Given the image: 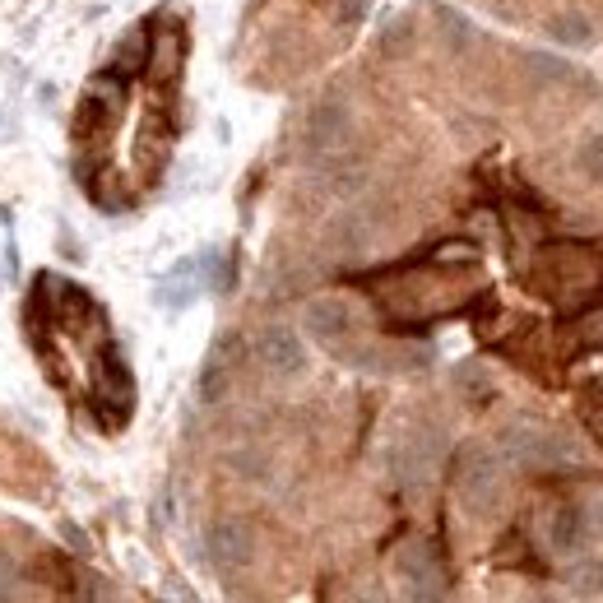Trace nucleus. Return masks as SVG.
Instances as JSON below:
<instances>
[{"label": "nucleus", "mask_w": 603, "mask_h": 603, "mask_svg": "<svg viewBox=\"0 0 603 603\" xmlns=\"http://www.w3.org/2000/svg\"><path fill=\"white\" fill-rule=\"evenodd\" d=\"M436 265H479V247L474 242H445V247H436Z\"/></svg>", "instance_id": "18"}, {"label": "nucleus", "mask_w": 603, "mask_h": 603, "mask_svg": "<svg viewBox=\"0 0 603 603\" xmlns=\"http://www.w3.org/2000/svg\"><path fill=\"white\" fill-rule=\"evenodd\" d=\"M547 33H553V42H562V47H585V42H594V23L581 10H562V14L547 19Z\"/></svg>", "instance_id": "14"}, {"label": "nucleus", "mask_w": 603, "mask_h": 603, "mask_svg": "<svg viewBox=\"0 0 603 603\" xmlns=\"http://www.w3.org/2000/svg\"><path fill=\"white\" fill-rule=\"evenodd\" d=\"M349 135H353V117H349L344 102H334V98L316 102V112L306 117V140H311V149H316V153H334V149L349 144Z\"/></svg>", "instance_id": "7"}, {"label": "nucleus", "mask_w": 603, "mask_h": 603, "mask_svg": "<svg viewBox=\"0 0 603 603\" xmlns=\"http://www.w3.org/2000/svg\"><path fill=\"white\" fill-rule=\"evenodd\" d=\"M436 19L445 23V38H451V47H464L469 38H474V33H469V19H460V14H451V10H441Z\"/></svg>", "instance_id": "23"}, {"label": "nucleus", "mask_w": 603, "mask_h": 603, "mask_svg": "<svg viewBox=\"0 0 603 603\" xmlns=\"http://www.w3.org/2000/svg\"><path fill=\"white\" fill-rule=\"evenodd\" d=\"M502 451H506L511 464L539 469V474H547V469L557 474V469H566V464L581 460V451L571 445V436L547 432V428H511V432L502 436Z\"/></svg>", "instance_id": "2"}, {"label": "nucleus", "mask_w": 603, "mask_h": 603, "mask_svg": "<svg viewBox=\"0 0 603 603\" xmlns=\"http://www.w3.org/2000/svg\"><path fill=\"white\" fill-rule=\"evenodd\" d=\"M455 381H460V390H469V395H474V404H488V400H492V381H488V372H479V366H460Z\"/></svg>", "instance_id": "19"}, {"label": "nucleus", "mask_w": 603, "mask_h": 603, "mask_svg": "<svg viewBox=\"0 0 603 603\" xmlns=\"http://www.w3.org/2000/svg\"><path fill=\"white\" fill-rule=\"evenodd\" d=\"M14 590H19V571L6 553H0V599H14Z\"/></svg>", "instance_id": "24"}, {"label": "nucleus", "mask_w": 603, "mask_h": 603, "mask_svg": "<svg viewBox=\"0 0 603 603\" xmlns=\"http://www.w3.org/2000/svg\"><path fill=\"white\" fill-rule=\"evenodd\" d=\"M581 418H585V428H590V436L603 445V400H594V404H585L581 409Z\"/></svg>", "instance_id": "25"}, {"label": "nucleus", "mask_w": 603, "mask_h": 603, "mask_svg": "<svg viewBox=\"0 0 603 603\" xmlns=\"http://www.w3.org/2000/svg\"><path fill=\"white\" fill-rule=\"evenodd\" d=\"M255 358L265 372L274 376H302V366H306V349H302V339L288 330V325H270L265 334L255 339Z\"/></svg>", "instance_id": "6"}, {"label": "nucleus", "mask_w": 603, "mask_h": 603, "mask_svg": "<svg viewBox=\"0 0 603 603\" xmlns=\"http://www.w3.org/2000/svg\"><path fill=\"white\" fill-rule=\"evenodd\" d=\"M238 339H219V344H214V353H209V362H204V376H200V395L209 400V404H214L219 395H223V390H228V376H232V358H238Z\"/></svg>", "instance_id": "11"}, {"label": "nucleus", "mask_w": 603, "mask_h": 603, "mask_svg": "<svg viewBox=\"0 0 603 603\" xmlns=\"http://www.w3.org/2000/svg\"><path fill=\"white\" fill-rule=\"evenodd\" d=\"M571 585H575V594H599L603 590V562H581L571 571Z\"/></svg>", "instance_id": "21"}, {"label": "nucleus", "mask_w": 603, "mask_h": 603, "mask_svg": "<svg viewBox=\"0 0 603 603\" xmlns=\"http://www.w3.org/2000/svg\"><path fill=\"white\" fill-rule=\"evenodd\" d=\"M395 575H400L409 599H445V590H451V575H445L436 547L423 543V539L404 543L395 553Z\"/></svg>", "instance_id": "3"}, {"label": "nucleus", "mask_w": 603, "mask_h": 603, "mask_svg": "<svg viewBox=\"0 0 603 603\" xmlns=\"http://www.w3.org/2000/svg\"><path fill=\"white\" fill-rule=\"evenodd\" d=\"M93 390H98V400L108 404V409H117V413H125L130 409V400H135V381H130V372H125V362L117 358V353H108L98 362V376H93Z\"/></svg>", "instance_id": "9"}, {"label": "nucleus", "mask_w": 603, "mask_h": 603, "mask_svg": "<svg viewBox=\"0 0 603 603\" xmlns=\"http://www.w3.org/2000/svg\"><path fill=\"white\" fill-rule=\"evenodd\" d=\"M436 460H441L436 428H413L409 436L395 441V451H390V469H395L400 483H428L436 474Z\"/></svg>", "instance_id": "4"}, {"label": "nucleus", "mask_w": 603, "mask_h": 603, "mask_svg": "<svg viewBox=\"0 0 603 603\" xmlns=\"http://www.w3.org/2000/svg\"><path fill=\"white\" fill-rule=\"evenodd\" d=\"M581 168H585L594 181H603V130L581 144Z\"/></svg>", "instance_id": "22"}, {"label": "nucleus", "mask_w": 603, "mask_h": 603, "mask_svg": "<svg viewBox=\"0 0 603 603\" xmlns=\"http://www.w3.org/2000/svg\"><path fill=\"white\" fill-rule=\"evenodd\" d=\"M502 488H506L502 460H496L488 445H464L460 460H455V492H460L464 511L492 515L496 506H502Z\"/></svg>", "instance_id": "1"}, {"label": "nucleus", "mask_w": 603, "mask_h": 603, "mask_svg": "<svg viewBox=\"0 0 603 603\" xmlns=\"http://www.w3.org/2000/svg\"><path fill=\"white\" fill-rule=\"evenodd\" d=\"M543 534H547V547L553 553H575V547L585 543V511H575V506H557L553 515H547L543 524Z\"/></svg>", "instance_id": "10"}, {"label": "nucleus", "mask_w": 603, "mask_h": 603, "mask_svg": "<svg viewBox=\"0 0 603 603\" xmlns=\"http://www.w3.org/2000/svg\"><path fill=\"white\" fill-rule=\"evenodd\" d=\"M325 242H330V251H334V255H349V251H362V242H366V228H362L358 219H339V223H330V232H325Z\"/></svg>", "instance_id": "16"}, {"label": "nucleus", "mask_w": 603, "mask_h": 603, "mask_svg": "<svg viewBox=\"0 0 603 603\" xmlns=\"http://www.w3.org/2000/svg\"><path fill=\"white\" fill-rule=\"evenodd\" d=\"M530 74L543 80V84H571L575 80V70L566 61H557V57H530Z\"/></svg>", "instance_id": "17"}, {"label": "nucleus", "mask_w": 603, "mask_h": 603, "mask_svg": "<svg viewBox=\"0 0 603 603\" xmlns=\"http://www.w3.org/2000/svg\"><path fill=\"white\" fill-rule=\"evenodd\" d=\"M51 298H57V311H61V321H66V330H70V334H84V330L98 321L93 298H89V293H80L74 283H57V288H51Z\"/></svg>", "instance_id": "12"}, {"label": "nucleus", "mask_w": 603, "mask_h": 603, "mask_svg": "<svg viewBox=\"0 0 603 603\" xmlns=\"http://www.w3.org/2000/svg\"><path fill=\"white\" fill-rule=\"evenodd\" d=\"M149 80L153 84H168L177 80V70H181V33H163V38H149Z\"/></svg>", "instance_id": "13"}, {"label": "nucleus", "mask_w": 603, "mask_h": 603, "mask_svg": "<svg viewBox=\"0 0 603 603\" xmlns=\"http://www.w3.org/2000/svg\"><path fill=\"white\" fill-rule=\"evenodd\" d=\"M144 61H149V33L130 29V38H121L117 57H112V74H135V70H144Z\"/></svg>", "instance_id": "15"}, {"label": "nucleus", "mask_w": 603, "mask_h": 603, "mask_svg": "<svg viewBox=\"0 0 603 603\" xmlns=\"http://www.w3.org/2000/svg\"><path fill=\"white\" fill-rule=\"evenodd\" d=\"M575 339H581L585 349H603V306H590L581 325H575Z\"/></svg>", "instance_id": "20"}, {"label": "nucleus", "mask_w": 603, "mask_h": 603, "mask_svg": "<svg viewBox=\"0 0 603 603\" xmlns=\"http://www.w3.org/2000/svg\"><path fill=\"white\" fill-rule=\"evenodd\" d=\"M302 325L316 334L321 344H339V339L353 330V306L344 298H316V302H306Z\"/></svg>", "instance_id": "8"}, {"label": "nucleus", "mask_w": 603, "mask_h": 603, "mask_svg": "<svg viewBox=\"0 0 603 603\" xmlns=\"http://www.w3.org/2000/svg\"><path fill=\"white\" fill-rule=\"evenodd\" d=\"M209 562H214L219 571H242V566H251V557H255V530L247 520H214L209 524Z\"/></svg>", "instance_id": "5"}]
</instances>
